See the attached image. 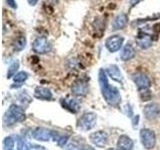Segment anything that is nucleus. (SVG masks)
Here are the masks:
<instances>
[{
    "instance_id": "f257e3e1",
    "label": "nucleus",
    "mask_w": 160,
    "mask_h": 150,
    "mask_svg": "<svg viewBox=\"0 0 160 150\" xmlns=\"http://www.w3.org/2000/svg\"><path fill=\"white\" fill-rule=\"evenodd\" d=\"M99 84L100 87H101L103 97L110 105H117L121 101L118 90L108 83L107 75L103 69H100L99 71Z\"/></svg>"
},
{
    "instance_id": "f03ea898",
    "label": "nucleus",
    "mask_w": 160,
    "mask_h": 150,
    "mask_svg": "<svg viewBox=\"0 0 160 150\" xmlns=\"http://www.w3.org/2000/svg\"><path fill=\"white\" fill-rule=\"evenodd\" d=\"M124 42V38L120 35H112L106 39L105 46L110 52H117L120 49H122V45Z\"/></svg>"
},
{
    "instance_id": "7ed1b4c3",
    "label": "nucleus",
    "mask_w": 160,
    "mask_h": 150,
    "mask_svg": "<svg viewBox=\"0 0 160 150\" xmlns=\"http://www.w3.org/2000/svg\"><path fill=\"white\" fill-rule=\"evenodd\" d=\"M32 48L38 54H45L50 50L49 43L45 37H38L35 39L32 44Z\"/></svg>"
},
{
    "instance_id": "20e7f679",
    "label": "nucleus",
    "mask_w": 160,
    "mask_h": 150,
    "mask_svg": "<svg viewBox=\"0 0 160 150\" xmlns=\"http://www.w3.org/2000/svg\"><path fill=\"white\" fill-rule=\"evenodd\" d=\"M132 79L139 90L148 89L149 85H150V81H149L148 77L144 73H135L132 76Z\"/></svg>"
},
{
    "instance_id": "39448f33",
    "label": "nucleus",
    "mask_w": 160,
    "mask_h": 150,
    "mask_svg": "<svg viewBox=\"0 0 160 150\" xmlns=\"http://www.w3.org/2000/svg\"><path fill=\"white\" fill-rule=\"evenodd\" d=\"M141 139H142L143 146H145L146 148H151L154 146L155 137H154L153 132L149 131V130H142L141 131Z\"/></svg>"
},
{
    "instance_id": "423d86ee",
    "label": "nucleus",
    "mask_w": 160,
    "mask_h": 150,
    "mask_svg": "<svg viewBox=\"0 0 160 150\" xmlns=\"http://www.w3.org/2000/svg\"><path fill=\"white\" fill-rule=\"evenodd\" d=\"M127 22H128V18L126 16V14H124V13L118 14L117 16L114 18L112 22V29L113 30L123 29L127 25Z\"/></svg>"
},
{
    "instance_id": "0eeeda50",
    "label": "nucleus",
    "mask_w": 160,
    "mask_h": 150,
    "mask_svg": "<svg viewBox=\"0 0 160 150\" xmlns=\"http://www.w3.org/2000/svg\"><path fill=\"white\" fill-rule=\"evenodd\" d=\"M135 56V49L131 44H126L121 49V53H120V59L123 61H128L131 60Z\"/></svg>"
},
{
    "instance_id": "6e6552de",
    "label": "nucleus",
    "mask_w": 160,
    "mask_h": 150,
    "mask_svg": "<svg viewBox=\"0 0 160 150\" xmlns=\"http://www.w3.org/2000/svg\"><path fill=\"white\" fill-rule=\"evenodd\" d=\"M136 44L140 48L147 49L152 45V38L148 34H139L136 38Z\"/></svg>"
},
{
    "instance_id": "1a4fd4ad",
    "label": "nucleus",
    "mask_w": 160,
    "mask_h": 150,
    "mask_svg": "<svg viewBox=\"0 0 160 150\" xmlns=\"http://www.w3.org/2000/svg\"><path fill=\"white\" fill-rule=\"evenodd\" d=\"M107 73L110 77L115 80V81H118V82L122 81V79H123L122 74H121V71H120V69L118 68L117 65H115V64L110 65V66L107 68Z\"/></svg>"
},
{
    "instance_id": "9d476101",
    "label": "nucleus",
    "mask_w": 160,
    "mask_h": 150,
    "mask_svg": "<svg viewBox=\"0 0 160 150\" xmlns=\"http://www.w3.org/2000/svg\"><path fill=\"white\" fill-rule=\"evenodd\" d=\"M88 91L87 85L82 81H76L72 86V92L75 95H85Z\"/></svg>"
},
{
    "instance_id": "9b49d317",
    "label": "nucleus",
    "mask_w": 160,
    "mask_h": 150,
    "mask_svg": "<svg viewBox=\"0 0 160 150\" xmlns=\"http://www.w3.org/2000/svg\"><path fill=\"white\" fill-rule=\"evenodd\" d=\"M35 96L40 99H51L52 98V94L51 91L48 88H44V87H37L35 89Z\"/></svg>"
},
{
    "instance_id": "f8f14e48",
    "label": "nucleus",
    "mask_w": 160,
    "mask_h": 150,
    "mask_svg": "<svg viewBox=\"0 0 160 150\" xmlns=\"http://www.w3.org/2000/svg\"><path fill=\"white\" fill-rule=\"evenodd\" d=\"M160 112V108L156 104H149L144 108V113L148 118H153L156 115H158Z\"/></svg>"
},
{
    "instance_id": "ddd939ff",
    "label": "nucleus",
    "mask_w": 160,
    "mask_h": 150,
    "mask_svg": "<svg viewBox=\"0 0 160 150\" xmlns=\"http://www.w3.org/2000/svg\"><path fill=\"white\" fill-rule=\"evenodd\" d=\"M95 119H96V116L93 113H87L83 115V117L81 118V124L84 125L85 128L90 129V127H92L94 125Z\"/></svg>"
},
{
    "instance_id": "4468645a",
    "label": "nucleus",
    "mask_w": 160,
    "mask_h": 150,
    "mask_svg": "<svg viewBox=\"0 0 160 150\" xmlns=\"http://www.w3.org/2000/svg\"><path fill=\"white\" fill-rule=\"evenodd\" d=\"M26 46V38L24 36H19L14 40L13 47L15 51H21Z\"/></svg>"
},
{
    "instance_id": "2eb2a0df",
    "label": "nucleus",
    "mask_w": 160,
    "mask_h": 150,
    "mask_svg": "<svg viewBox=\"0 0 160 150\" xmlns=\"http://www.w3.org/2000/svg\"><path fill=\"white\" fill-rule=\"evenodd\" d=\"M131 142V140L127 137H122L121 139H119V147L123 150H130V148L132 147V144H128Z\"/></svg>"
},
{
    "instance_id": "dca6fc26",
    "label": "nucleus",
    "mask_w": 160,
    "mask_h": 150,
    "mask_svg": "<svg viewBox=\"0 0 160 150\" xmlns=\"http://www.w3.org/2000/svg\"><path fill=\"white\" fill-rule=\"evenodd\" d=\"M19 68V62L18 61H14L11 63V65L9 66L8 68V72H7V77L8 78H11L13 75L16 74V71Z\"/></svg>"
},
{
    "instance_id": "f3484780",
    "label": "nucleus",
    "mask_w": 160,
    "mask_h": 150,
    "mask_svg": "<svg viewBox=\"0 0 160 150\" xmlns=\"http://www.w3.org/2000/svg\"><path fill=\"white\" fill-rule=\"evenodd\" d=\"M28 78V74L25 72V71H20V72H17L16 74L13 76V79H14V82H17V83H20V82H24L25 80Z\"/></svg>"
},
{
    "instance_id": "a211bd4d",
    "label": "nucleus",
    "mask_w": 160,
    "mask_h": 150,
    "mask_svg": "<svg viewBox=\"0 0 160 150\" xmlns=\"http://www.w3.org/2000/svg\"><path fill=\"white\" fill-rule=\"evenodd\" d=\"M6 3L10 8H12V9L17 8V4H16V1H15V0H6Z\"/></svg>"
},
{
    "instance_id": "6ab92c4d",
    "label": "nucleus",
    "mask_w": 160,
    "mask_h": 150,
    "mask_svg": "<svg viewBox=\"0 0 160 150\" xmlns=\"http://www.w3.org/2000/svg\"><path fill=\"white\" fill-rule=\"evenodd\" d=\"M141 0H130V6L131 7H133V6H135L136 4H138Z\"/></svg>"
},
{
    "instance_id": "aec40b11",
    "label": "nucleus",
    "mask_w": 160,
    "mask_h": 150,
    "mask_svg": "<svg viewBox=\"0 0 160 150\" xmlns=\"http://www.w3.org/2000/svg\"><path fill=\"white\" fill-rule=\"evenodd\" d=\"M27 2L29 5H31V6H34V5H36L38 3V0H27Z\"/></svg>"
},
{
    "instance_id": "412c9836",
    "label": "nucleus",
    "mask_w": 160,
    "mask_h": 150,
    "mask_svg": "<svg viewBox=\"0 0 160 150\" xmlns=\"http://www.w3.org/2000/svg\"><path fill=\"white\" fill-rule=\"evenodd\" d=\"M109 150H115V149H109Z\"/></svg>"
}]
</instances>
